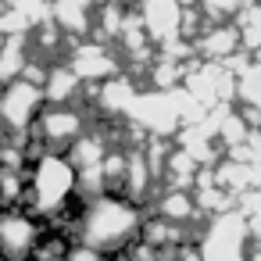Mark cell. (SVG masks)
Wrapping results in <instances>:
<instances>
[{"label":"cell","instance_id":"1","mask_svg":"<svg viewBox=\"0 0 261 261\" xmlns=\"http://www.w3.org/2000/svg\"><path fill=\"white\" fill-rule=\"evenodd\" d=\"M143 218H147L143 204H136L125 193H108L104 190V193L83 200V211H79V222H75V243H86L104 257L122 254L133 240H140Z\"/></svg>","mask_w":261,"mask_h":261},{"label":"cell","instance_id":"2","mask_svg":"<svg viewBox=\"0 0 261 261\" xmlns=\"http://www.w3.org/2000/svg\"><path fill=\"white\" fill-rule=\"evenodd\" d=\"M79 200V168L65 150H43L25 165V200L22 207L43 222L61 218Z\"/></svg>","mask_w":261,"mask_h":261},{"label":"cell","instance_id":"3","mask_svg":"<svg viewBox=\"0 0 261 261\" xmlns=\"http://www.w3.org/2000/svg\"><path fill=\"white\" fill-rule=\"evenodd\" d=\"M250 222L240 207H229L222 215H211L204 232L197 236L200 261H247L250 254Z\"/></svg>","mask_w":261,"mask_h":261},{"label":"cell","instance_id":"4","mask_svg":"<svg viewBox=\"0 0 261 261\" xmlns=\"http://www.w3.org/2000/svg\"><path fill=\"white\" fill-rule=\"evenodd\" d=\"M43 104H47L43 86L25 79V75H18V79L0 86V125L8 129V136H25L36 125Z\"/></svg>","mask_w":261,"mask_h":261},{"label":"cell","instance_id":"5","mask_svg":"<svg viewBox=\"0 0 261 261\" xmlns=\"http://www.w3.org/2000/svg\"><path fill=\"white\" fill-rule=\"evenodd\" d=\"M47 222L25 207H0V261H33Z\"/></svg>","mask_w":261,"mask_h":261},{"label":"cell","instance_id":"6","mask_svg":"<svg viewBox=\"0 0 261 261\" xmlns=\"http://www.w3.org/2000/svg\"><path fill=\"white\" fill-rule=\"evenodd\" d=\"M86 129V115L75 104H43L36 125L29 129V140H36L47 150H68Z\"/></svg>","mask_w":261,"mask_h":261},{"label":"cell","instance_id":"7","mask_svg":"<svg viewBox=\"0 0 261 261\" xmlns=\"http://www.w3.org/2000/svg\"><path fill=\"white\" fill-rule=\"evenodd\" d=\"M182 18H186V11L175 0H140V25H143L147 40L158 47L175 43L182 36Z\"/></svg>","mask_w":261,"mask_h":261},{"label":"cell","instance_id":"8","mask_svg":"<svg viewBox=\"0 0 261 261\" xmlns=\"http://www.w3.org/2000/svg\"><path fill=\"white\" fill-rule=\"evenodd\" d=\"M68 68L79 75V83L86 86V83H104V79H111V75H118V68H122V61L115 58V50L108 47V43H79L72 54H68Z\"/></svg>","mask_w":261,"mask_h":261},{"label":"cell","instance_id":"9","mask_svg":"<svg viewBox=\"0 0 261 261\" xmlns=\"http://www.w3.org/2000/svg\"><path fill=\"white\" fill-rule=\"evenodd\" d=\"M236 47H240V36L232 25H215V29H200L197 40H193V50L197 58H207V61H225V58H236Z\"/></svg>","mask_w":261,"mask_h":261},{"label":"cell","instance_id":"10","mask_svg":"<svg viewBox=\"0 0 261 261\" xmlns=\"http://www.w3.org/2000/svg\"><path fill=\"white\" fill-rule=\"evenodd\" d=\"M79 93H83V83L68 65H47V75H43V100L47 104H75Z\"/></svg>","mask_w":261,"mask_h":261},{"label":"cell","instance_id":"11","mask_svg":"<svg viewBox=\"0 0 261 261\" xmlns=\"http://www.w3.org/2000/svg\"><path fill=\"white\" fill-rule=\"evenodd\" d=\"M154 215H161V218H168V222H175V225H190L200 211H197L193 190H172V186H168V190L158 197Z\"/></svg>","mask_w":261,"mask_h":261},{"label":"cell","instance_id":"12","mask_svg":"<svg viewBox=\"0 0 261 261\" xmlns=\"http://www.w3.org/2000/svg\"><path fill=\"white\" fill-rule=\"evenodd\" d=\"M236 36L247 50H261V4L257 0H247V4L236 8Z\"/></svg>","mask_w":261,"mask_h":261},{"label":"cell","instance_id":"13","mask_svg":"<svg viewBox=\"0 0 261 261\" xmlns=\"http://www.w3.org/2000/svg\"><path fill=\"white\" fill-rule=\"evenodd\" d=\"M197 4L204 8V15H207V18H215V22H222V18H229V15H236V8L243 4V0H197Z\"/></svg>","mask_w":261,"mask_h":261},{"label":"cell","instance_id":"14","mask_svg":"<svg viewBox=\"0 0 261 261\" xmlns=\"http://www.w3.org/2000/svg\"><path fill=\"white\" fill-rule=\"evenodd\" d=\"M247 261H261V243H250V254H247Z\"/></svg>","mask_w":261,"mask_h":261},{"label":"cell","instance_id":"15","mask_svg":"<svg viewBox=\"0 0 261 261\" xmlns=\"http://www.w3.org/2000/svg\"><path fill=\"white\" fill-rule=\"evenodd\" d=\"M175 4H179V8L186 11V8H193V4H197V0H175Z\"/></svg>","mask_w":261,"mask_h":261},{"label":"cell","instance_id":"16","mask_svg":"<svg viewBox=\"0 0 261 261\" xmlns=\"http://www.w3.org/2000/svg\"><path fill=\"white\" fill-rule=\"evenodd\" d=\"M4 140H8V129H4V125H0V143H4Z\"/></svg>","mask_w":261,"mask_h":261}]
</instances>
